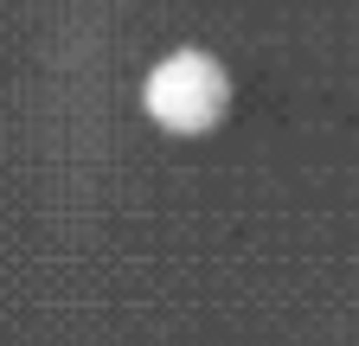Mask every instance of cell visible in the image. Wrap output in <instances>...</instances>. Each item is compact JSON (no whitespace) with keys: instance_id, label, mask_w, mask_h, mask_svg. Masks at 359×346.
Masks as SVG:
<instances>
[{"instance_id":"6da1fadb","label":"cell","mask_w":359,"mask_h":346,"mask_svg":"<svg viewBox=\"0 0 359 346\" xmlns=\"http://www.w3.org/2000/svg\"><path fill=\"white\" fill-rule=\"evenodd\" d=\"M142 103L173 135H205L231 109V77H224V64L212 52H167L142 83Z\"/></svg>"}]
</instances>
